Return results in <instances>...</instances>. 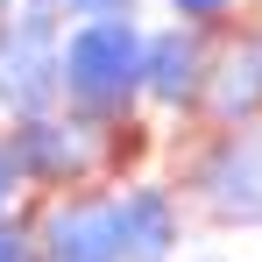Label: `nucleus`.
<instances>
[{
	"instance_id": "nucleus-5",
	"label": "nucleus",
	"mask_w": 262,
	"mask_h": 262,
	"mask_svg": "<svg viewBox=\"0 0 262 262\" xmlns=\"http://www.w3.org/2000/svg\"><path fill=\"white\" fill-rule=\"evenodd\" d=\"M43 262H128V234H121V206L114 191H57V206L36 227Z\"/></svg>"
},
{
	"instance_id": "nucleus-2",
	"label": "nucleus",
	"mask_w": 262,
	"mask_h": 262,
	"mask_svg": "<svg viewBox=\"0 0 262 262\" xmlns=\"http://www.w3.org/2000/svg\"><path fill=\"white\" fill-rule=\"evenodd\" d=\"M64 0H21L14 21L0 29V114L29 121L64 106Z\"/></svg>"
},
{
	"instance_id": "nucleus-14",
	"label": "nucleus",
	"mask_w": 262,
	"mask_h": 262,
	"mask_svg": "<svg viewBox=\"0 0 262 262\" xmlns=\"http://www.w3.org/2000/svg\"><path fill=\"white\" fill-rule=\"evenodd\" d=\"M191 262H213V255H191Z\"/></svg>"
},
{
	"instance_id": "nucleus-11",
	"label": "nucleus",
	"mask_w": 262,
	"mask_h": 262,
	"mask_svg": "<svg viewBox=\"0 0 262 262\" xmlns=\"http://www.w3.org/2000/svg\"><path fill=\"white\" fill-rule=\"evenodd\" d=\"M0 262H43L36 234H29V227H14L7 213H0Z\"/></svg>"
},
{
	"instance_id": "nucleus-9",
	"label": "nucleus",
	"mask_w": 262,
	"mask_h": 262,
	"mask_svg": "<svg viewBox=\"0 0 262 262\" xmlns=\"http://www.w3.org/2000/svg\"><path fill=\"white\" fill-rule=\"evenodd\" d=\"M163 7H170V21H191V29H206V36L234 29V14H241V0H163Z\"/></svg>"
},
{
	"instance_id": "nucleus-7",
	"label": "nucleus",
	"mask_w": 262,
	"mask_h": 262,
	"mask_svg": "<svg viewBox=\"0 0 262 262\" xmlns=\"http://www.w3.org/2000/svg\"><path fill=\"white\" fill-rule=\"evenodd\" d=\"M121 234H128V262H177L184 248V206L163 184H121Z\"/></svg>"
},
{
	"instance_id": "nucleus-3",
	"label": "nucleus",
	"mask_w": 262,
	"mask_h": 262,
	"mask_svg": "<svg viewBox=\"0 0 262 262\" xmlns=\"http://www.w3.org/2000/svg\"><path fill=\"white\" fill-rule=\"evenodd\" d=\"M7 149H14V163H21V177H29V191H85L92 177L114 163L106 128L78 121L71 106L7 121Z\"/></svg>"
},
{
	"instance_id": "nucleus-13",
	"label": "nucleus",
	"mask_w": 262,
	"mask_h": 262,
	"mask_svg": "<svg viewBox=\"0 0 262 262\" xmlns=\"http://www.w3.org/2000/svg\"><path fill=\"white\" fill-rule=\"evenodd\" d=\"M14 7H21V0H0V29H7V21H14Z\"/></svg>"
},
{
	"instance_id": "nucleus-8",
	"label": "nucleus",
	"mask_w": 262,
	"mask_h": 262,
	"mask_svg": "<svg viewBox=\"0 0 262 262\" xmlns=\"http://www.w3.org/2000/svg\"><path fill=\"white\" fill-rule=\"evenodd\" d=\"M199 114H206V128H248V121H262V50L213 57V78H206Z\"/></svg>"
},
{
	"instance_id": "nucleus-12",
	"label": "nucleus",
	"mask_w": 262,
	"mask_h": 262,
	"mask_svg": "<svg viewBox=\"0 0 262 262\" xmlns=\"http://www.w3.org/2000/svg\"><path fill=\"white\" fill-rule=\"evenodd\" d=\"M21 191H29V177H21V163H14V149H7V128H0V213H7V206H14Z\"/></svg>"
},
{
	"instance_id": "nucleus-10",
	"label": "nucleus",
	"mask_w": 262,
	"mask_h": 262,
	"mask_svg": "<svg viewBox=\"0 0 262 262\" xmlns=\"http://www.w3.org/2000/svg\"><path fill=\"white\" fill-rule=\"evenodd\" d=\"M71 21H121V14H142V0H64Z\"/></svg>"
},
{
	"instance_id": "nucleus-6",
	"label": "nucleus",
	"mask_w": 262,
	"mask_h": 262,
	"mask_svg": "<svg viewBox=\"0 0 262 262\" xmlns=\"http://www.w3.org/2000/svg\"><path fill=\"white\" fill-rule=\"evenodd\" d=\"M206 78H213L206 29H191V21L149 29V64H142V99H149V106H163V114H199Z\"/></svg>"
},
{
	"instance_id": "nucleus-15",
	"label": "nucleus",
	"mask_w": 262,
	"mask_h": 262,
	"mask_svg": "<svg viewBox=\"0 0 262 262\" xmlns=\"http://www.w3.org/2000/svg\"><path fill=\"white\" fill-rule=\"evenodd\" d=\"M255 50H262V43H255Z\"/></svg>"
},
{
	"instance_id": "nucleus-4",
	"label": "nucleus",
	"mask_w": 262,
	"mask_h": 262,
	"mask_svg": "<svg viewBox=\"0 0 262 262\" xmlns=\"http://www.w3.org/2000/svg\"><path fill=\"white\" fill-rule=\"evenodd\" d=\"M184 184L220 227H262V121L213 128V142L191 156Z\"/></svg>"
},
{
	"instance_id": "nucleus-1",
	"label": "nucleus",
	"mask_w": 262,
	"mask_h": 262,
	"mask_svg": "<svg viewBox=\"0 0 262 262\" xmlns=\"http://www.w3.org/2000/svg\"><path fill=\"white\" fill-rule=\"evenodd\" d=\"M142 64H149V29L121 21H71L64 29V106L92 128H121L135 121L142 99Z\"/></svg>"
}]
</instances>
